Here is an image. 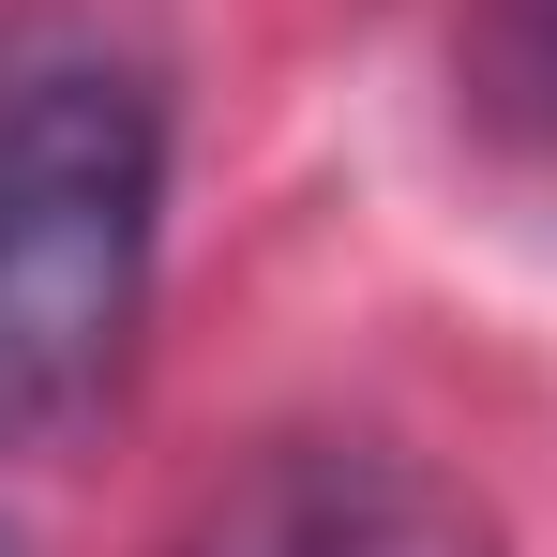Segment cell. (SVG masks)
<instances>
[{
  "label": "cell",
  "mask_w": 557,
  "mask_h": 557,
  "mask_svg": "<svg viewBox=\"0 0 557 557\" xmlns=\"http://www.w3.org/2000/svg\"><path fill=\"white\" fill-rule=\"evenodd\" d=\"M166 91L76 15L0 30V453L76 437L151 317Z\"/></svg>",
  "instance_id": "obj_1"
},
{
  "label": "cell",
  "mask_w": 557,
  "mask_h": 557,
  "mask_svg": "<svg viewBox=\"0 0 557 557\" xmlns=\"http://www.w3.org/2000/svg\"><path fill=\"white\" fill-rule=\"evenodd\" d=\"M196 557H497L482 497L437 482L422 453H376V437H272L211 512Z\"/></svg>",
  "instance_id": "obj_2"
},
{
  "label": "cell",
  "mask_w": 557,
  "mask_h": 557,
  "mask_svg": "<svg viewBox=\"0 0 557 557\" xmlns=\"http://www.w3.org/2000/svg\"><path fill=\"white\" fill-rule=\"evenodd\" d=\"M467 91L512 136H557V0H482L467 15Z\"/></svg>",
  "instance_id": "obj_3"
},
{
  "label": "cell",
  "mask_w": 557,
  "mask_h": 557,
  "mask_svg": "<svg viewBox=\"0 0 557 557\" xmlns=\"http://www.w3.org/2000/svg\"><path fill=\"white\" fill-rule=\"evenodd\" d=\"M0 557H15V543H0Z\"/></svg>",
  "instance_id": "obj_4"
}]
</instances>
